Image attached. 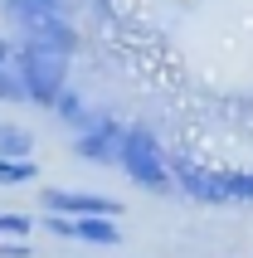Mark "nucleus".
<instances>
[{
    "mask_svg": "<svg viewBox=\"0 0 253 258\" xmlns=\"http://www.w3.org/2000/svg\"><path fill=\"white\" fill-rule=\"evenodd\" d=\"M29 215H20V210H5L0 215V239H29Z\"/></svg>",
    "mask_w": 253,
    "mask_h": 258,
    "instance_id": "obj_11",
    "label": "nucleus"
},
{
    "mask_svg": "<svg viewBox=\"0 0 253 258\" xmlns=\"http://www.w3.org/2000/svg\"><path fill=\"white\" fill-rule=\"evenodd\" d=\"M25 180H34V161L0 156V185H25Z\"/></svg>",
    "mask_w": 253,
    "mask_h": 258,
    "instance_id": "obj_9",
    "label": "nucleus"
},
{
    "mask_svg": "<svg viewBox=\"0 0 253 258\" xmlns=\"http://www.w3.org/2000/svg\"><path fill=\"white\" fill-rule=\"evenodd\" d=\"M0 102H29L25 78H20V69H15V58H10V63H0Z\"/></svg>",
    "mask_w": 253,
    "mask_h": 258,
    "instance_id": "obj_8",
    "label": "nucleus"
},
{
    "mask_svg": "<svg viewBox=\"0 0 253 258\" xmlns=\"http://www.w3.org/2000/svg\"><path fill=\"white\" fill-rule=\"evenodd\" d=\"M175 180H180L185 195L210 205H234V200H253V171H200L190 161L175 166Z\"/></svg>",
    "mask_w": 253,
    "mask_h": 258,
    "instance_id": "obj_3",
    "label": "nucleus"
},
{
    "mask_svg": "<svg viewBox=\"0 0 253 258\" xmlns=\"http://www.w3.org/2000/svg\"><path fill=\"white\" fill-rule=\"evenodd\" d=\"M54 107H58V117H64V122H73V127H88V122H93V117L83 112V98H78V93H64Z\"/></svg>",
    "mask_w": 253,
    "mask_h": 258,
    "instance_id": "obj_10",
    "label": "nucleus"
},
{
    "mask_svg": "<svg viewBox=\"0 0 253 258\" xmlns=\"http://www.w3.org/2000/svg\"><path fill=\"white\" fill-rule=\"evenodd\" d=\"M122 137L126 132L117 127V122H107V117H93L83 132H78V156L83 161H122Z\"/></svg>",
    "mask_w": 253,
    "mask_h": 258,
    "instance_id": "obj_5",
    "label": "nucleus"
},
{
    "mask_svg": "<svg viewBox=\"0 0 253 258\" xmlns=\"http://www.w3.org/2000/svg\"><path fill=\"white\" fill-rule=\"evenodd\" d=\"M29 151H34V137H29L20 122H0V156L29 161Z\"/></svg>",
    "mask_w": 253,
    "mask_h": 258,
    "instance_id": "obj_7",
    "label": "nucleus"
},
{
    "mask_svg": "<svg viewBox=\"0 0 253 258\" xmlns=\"http://www.w3.org/2000/svg\"><path fill=\"white\" fill-rule=\"evenodd\" d=\"M141 190H151V195H166L175 190V175L166 171V156H161V142L151 137V127H126L122 137V161H117Z\"/></svg>",
    "mask_w": 253,
    "mask_h": 258,
    "instance_id": "obj_2",
    "label": "nucleus"
},
{
    "mask_svg": "<svg viewBox=\"0 0 253 258\" xmlns=\"http://www.w3.org/2000/svg\"><path fill=\"white\" fill-rule=\"evenodd\" d=\"M0 258H29L25 239H0Z\"/></svg>",
    "mask_w": 253,
    "mask_h": 258,
    "instance_id": "obj_12",
    "label": "nucleus"
},
{
    "mask_svg": "<svg viewBox=\"0 0 253 258\" xmlns=\"http://www.w3.org/2000/svg\"><path fill=\"white\" fill-rule=\"evenodd\" d=\"M49 229L64 239H83V244H122L117 215H49Z\"/></svg>",
    "mask_w": 253,
    "mask_h": 258,
    "instance_id": "obj_4",
    "label": "nucleus"
},
{
    "mask_svg": "<svg viewBox=\"0 0 253 258\" xmlns=\"http://www.w3.org/2000/svg\"><path fill=\"white\" fill-rule=\"evenodd\" d=\"M0 5H5V0H0Z\"/></svg>",
    "mask_w": 253,
    "mask_h": 258,
    "instance_id": "obj_14",
    "label": "nucleus"
},
{
    "mask_svg": "<svg viewBox=\"0 0 253 258\" xmlns=\"http://www.w3.org/2000/svg\"><path fill=\"white\" fill-rule=\"evenodd\" d=\"M15 69L25 78L29 102H39V107H54V102L69 93V54H58V49L20 39L15 44Z\"/></svg>",
    "mask_w": 253,
    "mask_h": 258,
    "instance_id": "obj_1",
    "label": "nucleus"
},
{
    "mask_svg": "<svg viewBox=\"0 0 253 258\" xmlns=\"http://www.w3.org/2000/svg\"><path fill=\"white\" fill-rule=\"evenodd\" d=\"M10 58H15V44H10V39H0V63H10Z\"/></svg>",
    "mask_w": 253,
    "mask_h": 258,
    "instance_id": "obj_13",
    "label": "nucleus"
},
{
    "mask_svg": "<svg viewBox=\"0 0 253 258\" xmlns=\"http://www.w3.org/2000/svg\"><path fill=\"white\" fill-rule=\"evenodd\" d=\"M44 210L49 215H117L112 200L83 195V190H44Z\"/></svg>",
    "mask_w": 253,
    "mask_h": 258,
    "instance_id": "obj_6",
    "label": "nucleus"
}]
</instances>
